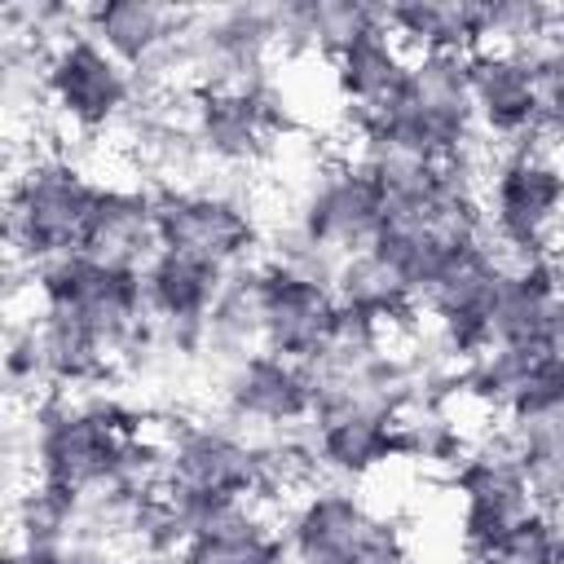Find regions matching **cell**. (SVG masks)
<instances>
[{
  "instance_id": "6da1fadb",
  "label": "cell",
  "mask_w": 564,
  "mask_h": 564,
  "mask_svg": "<svg viewBox=\"0 0 564 564\" xmlns=\"http://www.w3.org/2000/svg\"><path fill=\"white\" fill-rule=\"evenodd\" d=\"M132 436V410L115 397L44 392L31 405L26 449L35 485L62 494H97L110 485L119 454Z\"/></svg>"
},
{
  "instance_id": "7a4b0ae2",
  "label": "cell",
  "mask_w": 564,
  "mask_h": 564,
  "mask_svg": "<svg viewBox=\"0 0 564 564\" xmlns=\"http://www.w3.org/2000/svg\"><path fill=\"white\" fill-rule=\"evenodd\" d=\"M97 189L79 163H70L66 154H31L13 181H9V198H4V238H9V260L40 269L66 251L84 247V229L97 203Z\"/></svg>"
},
{
  "instance_id": "3957f363",
  "label": "cell",
  "mask_w": 564,
  "mask_h": 564,
  "mask_svg": "<svg viewBox=\"0 0 564 564\" xmlns=\"http://www.w3.org/2000/svg\"><path fill=\"white\" fill-rule=\"evenodd\" d=\"M449 485L458 494V538L471 564L502 551L538 516V502L529 494V476L520 463V445L507 423L467 441L463 458L449 467Z\"/></svg>"
},
{
  "instance_id": "277c9868",
  "label": "cell",
  "mask_w": 564,
  "mask_h": 564,
  "mask_svg": "<svg viewBox=\"0 0 564 564\" xmlns=\"http://www.w3.org/2000/svg\"><path fill=\"white\" fill-rule=\"evenodd\" d=\"M564 229V163L538 145H507L485 176V238L507 256H546Z\"/></svg>"
},
{
  "instance_id": "5b68a950",
  "label": "cell",
  "mask_w": 564,
  "mask_h": 564,
  "mask_svg": "<svg viewBox=\"0 0 564 564\" xmlns=\"http://www.w3.org/2000/svg\"><path fill=\"white\" fill-rule=\"evenodd\" d=\"M282 542L300 564H410L401 529L344 485L308 489L286 511Z\"/></svg>"
},
{
  "instance_id": "8992f818",
  "label": "cell",
  "mask_w": 564,
  "mask_h": 564,
  "mask_svg": "<svg viewBox=\"0 0 564 564\" xmlns=\"http://www.w3.org/2000/svg\"><path fill=\"white\" fill-rule=\"evenodd\" d=\"M31 286L40 295V308L66 313L79 326H88L110 348V357H119L123 344L145 326L141 273L106 264L88 251H66L31 269Z\"/></svg>"
},
{
  "instance_id": "52a82bcc",
  "label": "cell",
  "mask_w": 564,
  "mask_h": 564,
  "mask_svg": "<svg viewBox=\"0 0 564 564\" xmlns=\"http://www.w3.org/2000/svg\"><path fill=\"white\" fill-rule=\"evenodd\" d=\"M370 128H383V132L401 137L410 150H419L432 163L467 150L476 141V110H471L467 57H454V53L414 57L401 101L379 123H370Z\"/></svg>"
},
{
  "instance_id": "ba28073f",
  "label": "cell",
  "mask_w": 564,
  "mask_h": 564,
  "mask_svg": "<svg viewBox=\"0 0 564 564\" xmlns=\"http://www.w3.org/2000/svg\"><path fill=\"white\" fill-rule=\"evenodd\" d=\"M159 203V247L194 256L216 269H242L251 247L260 242L256 212L242 194L225 185H185V189H154Z\"/></svg>"
},
{
  "instance_id": "9c48e42d",
  "label": "cell",
  "mask_w": 564,
  "mask_h": 564,
  "mask_svg": "<svg viewBox=\"0 0 564 564\" xmlns=\"http://www.w3.org/2000/svg\"><path fill=\"white\" fill-rule=\"evenodd\" d=\"M44 101L79 132H106L123 128L137 110V84L132 70L106 53L84 31L53 44L44 66Z\"/></svg>"
},
{
  "instance_id": "30bf717a",
  "label": "cell",
  "mask_w": 564,
  "mask_h": 564,
  "mask_svg": "<svg viewBox=\"0 0 564 564\" xmlns=\"http://www.w3.org/2000/svg\"><path fill=\"white\" fill-rule=\"evenodd\" d=\"M278 53L273 4H225L189 13L185 22V70L203 88H256L269 79Z\"/></svg>"
},
{
  "instance_id": "8fae6325",
  "label": "cell",
  "mask_w": 564,
  "mask_h": 564,
  "mask_svg": "<svg viewBox=\"0 0 564 564\" xmlns=\"http://www.w3.org/2000/svg\"><path fill=\"white\" fill-rule=\"evenodd\" d=\"M167 485L172 494L229 502L260 498V441H251L234 423H181L163 441Z\"/></svg>"
},
{
  "instance_id": "7c38bea8",
  "label": "cell",
  "mask_w": 564,
  "mask_h": 564,
  "mask_svg": "<svg viewBox=\"0 0 564 564\" xmlns=\"http://www.w3.org/2000/svg\"><path fill=\"white\" fill-rule=\"evenodd\" d=\"M383 216H388V194L357 159L317 167L295 203V225L335 256L375 247Z\"/></svg>"
},
{
  "instance_id": "4fadbf2b",
  "label": "cell",
  "mask_w": 564,
  "mask_h": 564,
  "mask_svg": "<svg viewBox=\"0 0 564 564\" xmlns=\"http://www.w3.org/2000/svg\"><path fill=\"white\" fill-rule=\"evenodd\" d=\"M220 405L234 427H256L264 436L304 427L313 419L308 366L269 348H251L220 366Z\"/></svg>"
},
{
  "instance_id": "5bb4252c",
  "label": "cell",
  "mask_w": 564,
  "mask_h": 564,
  "mask_svg": "<svg viewBox=\"0 0 564 564\" xmlns=\"http://www.w3.org/2000/svg\"><path fill=\"white\" fill-rule=\"evenodd\" d=\"M335 317L339 300L326 282L269 260L260 264V348L291 361H308L326 344Z\"/></svg>"
},
{
  "instance_id": "9a60e30c",
  "label": "cell",
  "mask_w": 564,
  "mask_h": 564,
  "mask_svg": "<svg viewBox=\"0 0 564 564\" xmlns=\"http://www.w3.org/2000/svg\"><path fill=\"white\" fill-rule=\"evenodd\" d=\"M308 449L322 476L361 480L401 458V414L383 405H322L308 419Z\"/></svg>"
},
{
  "instance_id": "2e32d148",
  "label": "cell",
  "mask_w": 564,
  "mask_h": 564,
  "mask_svg": "<svg viewBox=\"0 0 564 564\" xmlns=\"http://www.w3.org/2000/svg\"><path fill=\"white\" fill-rule=\"evenodd\" d=\"M467 79H471V110L476 128L485 137H498L507 145L533 141L538 123V79L533 66L520 53L507 48H476L467 57Z\"/></svg>"
},
{
  "instance_id": "e0dca14e",
  "label": "cell",
  "mask_w": 564,
  "mask_h": 564,
  "mask_svg": "<svg viewBox=\"0 0 564 564\" xmlns=\"http://www.w3.org/2000/svg\"><path fill=\"white\" fill-rule=\"evenodd\" d=\"M189 123L203 159L216 167H251L278 137L251 88H203L189 101Z\"/></svg>"
},
{
  "instance_id": "ac0fdd59",
  "label": "cell",
  "mask_w": 564,
  "mask_h": 564,
  "mask_svg": "<svg viewBox=\"0 0 564 564\" xmlns=\"http://www.w3.org/2000/svg\"><path fill=\"white\" fill-rule=\"evenodd\" d=\"M330 66H335V93L348 106V119L357 123V132L379 123L401 101L405 79H410V57L392 40L388 26L348 44Z\"/></svg>"
},
{
  "instance_id": "d6986e66",
  "label": "cell",
  "mask_w": 564,
  "mask_h": 564,
  "mask_svg": "<svg viewBox=\"0 0 564 564\" xmlns=\"http://www.w3.org/2000/svg\"><path fill=\"white\" fill-rule=\"evenodd\" d=\"M79 251H88V256H97L106 264L141 273L159 256V203H154V189L101 185Z\"/></svg>"
},
{
  "instance_id": "ffe728a7",
  "label": "cell",
  "mask_w": 564,
  "mask_h": 564,
  "mask_svg": "<svg viewBox=\"0 0 564 564\" xmlns=\"http://www.w3.org/2000/svg\"><path fill=\"white\" fill-rule=\"evenodd\" d=\"M273 26L282 53H322L335 62L361 35L383 31L388 13L361 0H295V4H273Z\"/></svg>"
},
{
  "instance_id": "44dd1931",
  "label": "cell",
  "mask_w": 564,
  "mask_h": 564,
  "mask_svg": "<svg viewBox=\"0 0 564 564\" xmlns=\"http://www.w3.org/2000/svg\"><path fill=\"white\" fill-rule=\"evenodd\" d=\"M123 132L137 167L154 181L150 189H185V181L207 163L189 115H176L167 101H137Z\"/></svg>"
},
{
  "instance_id": "7402d4cb",
  "label": "cell",
  "mask_w": 564,
  "mask_h": 564,
  "mask_svg": "<svg viewBox=\"0 0 564 564\" xmlns=\"http://www.w3.org/2000/svg\"><path fill=\"white\" fill-rule=\"evenodd\" d=\"M330 291H335V300H339L344 313H357V317L375 322L379 330H383V326H397V322H405V317L419 313V291H414V282H410L383 251H375V247L344 256L339 269H335Z\"/></svg>"
},
{
  "instance_id": "603a6c76",
  "label": "cell",
  "mask_w": 564,
  "mask_h": 564,
  "mask_svg": "<svg viewBox=\"0 0 564 564\" xmlns=\"http://www.w3.org/2000/svg\"><path fill=\"white\" fill-rule=\"evenodd\" d=\"M388 31L401 48H414L419 57L427 53H454L471 57L485 40V4L471 0H405L388 4Z\"/></svg>"
},
{
  "instance_id": "cb8c5ba5",
  "label": "cell",
  "mask_w": 564,
  "mask_h": 564,
  "mask_svg": "<svg viewBox=\"0 0 564 564\" xmlns=\"http://www.w3.org/2000/svg\"><path fill=\"white\" fill-rule=\"evenodd\" d=\"M194 564H286V542L260 516L256 498L225 502L189 542Z\"/></svg>"
},
{
  "instance_id": "d4e9b609",
  "label": "cell",
  "mask_w": 564,
  "mask_h": 564,
  "mask_svg": "<svg viewBox=\"0 0 564 564\" xmlns=\"http://www.w3.org/2000/svg\"><path fill=\"white\" fill-rule=\"evenodd\" d=\"M35 330H40V357H44V383L48 392H75V388H88L106 375V366L115 361L110 348L88 330L79 326L75 317L66 313H53V308H40L35 313Z\"/></svg>"
},
{
  "instance_id": "484cf974",
  "label": "cell",
  "mask_w": 564,
  "mask_h": 564,
  "mask_svg": "<svg viewBox=\"0 0 564 564\" xmlns=\"http://www.w3.org/2000/svg\"><path fill=\"white\" fill-rule=\"evenodd\" d=\"M260 344V264H242L225 273V286L203 326V352L234 361Z\"/></svg>"
},
{
  "instance_id": "4316f807",
  "label": "cell",
  "mask_w": 564,
  "mask_h": 564,
  "mask_svg": "<svg viewBox=\"0 0 564 564\" xmlns=\"http://www.w3.org/2000/svg\"><path fill=\"white\" fill-rule=\"evenodd\" d=\"M520 445V463L529 476V494L538 511L564 520V414L542 419H507Z\"/></svg>"
},
{
  "instance_id": "83f0119b",
  "label": "cell",
  "mask_w": 564,
  "mask_h": 564,
  "mask_svg": "<svg viewBox=\"0 0 564 564\" xmlns=\"http://www.w3.org/2000/svg\"><path fill=\"white\" fill-rule=\"evenodd\" d=\"M542 352H533V348H516V344H485L476 357H467L463 366H458V392L463 397H471L476 405H485V410H511V401H516V392H520V383H524V375H529V366L538 361Z\"/></svg>"
},
{
  "instance_id": "f1b7e54d",
  "label": "cell",
  "mask_w": 564,
  "mask_h": 564,
  "mask_svg": "<svg viewBox=\"0 0 564 564\" xmlns=\"http://www.w3.org/2000/svg\"><path fill=\"white\" fill-rule=\"evenodd\" d=\"M555 35H560V9H551V4H538V0L485 4V40H494V48L524 57Z\"/></svg>"
},
{
  "instance_id": "f546056e",
  "label": "cell",
  "mask_w": 564,
  "mask_h": 564,
  "mask_svg": "<svg viewBox=\"0 0 564 564\" xmlns=\"http://www.w3.org/2000/svg\"><path fill=\"white\" fill-rule=\"evenodd\" d=\"M524 62L533 66L538 79V123H533V141L538 145H564V35L546 40L542 48L524 53Z\"/></svg>"
},
{
  "instance_id": "4dcf8cb0",
  "label": "cell",
  "mask_w": 564,
  "mask_h": 564,
  "mask_svg": "<svg viewBox=\"0 0 564 564\" xmlns=\"http://www.w3.org/2000/svg\"><path fill=\"white\" fill-rule=\"evenodd\" d=\"M542 414H564V352H542L529 366L507 410V419H542Z\"/></svg>"
},
{
  "instance_id": "1f68e13d",
  "label": "cell",
  "mask_w": 564,
  "mask_h": 564,
  "mask_svg": "<svg viewBox=\"0 0 564 564\" xmlns=\"http://www.w3.org/2000/svg\"><path fill=\"white\" fill-rule=\"evenodd\" d=\"M4 379H9L13 392H35V388L48 392L35 317H22V322L9 326V335H4Z\"/></svg>"
},
{
  "instance_id": "d6a6232c",
  "label": "cell",
  "mask_w": 564,
  "mask_h": 564,
  "mask_svg": "<svg viewBox=\"0 0 564 564\" xmlns=\"http://www.w3.org/2000/svg\"><path fill=\"white\" fill-rule=\"evenodd\" d=\"M123 564H194V555H189V546H167V551H137Z\"/></svg>"
},
{
  "instance_id": "836d02e7",
  "label": "cell",
  "mask_w": 564,
  "mask_h": 564,
  "mask_svg": "<svg viewBox=\"0 0 564 564\" xmlns=\"http://www.w3.org/2000/svg\"><path fill=\"white\" fill-rule=\"evenodd\" d=\"M485 564H524V560H511V555H494V560H485Z\"/></svg>"
},
{
  "instance_id": "e575fe53",
  "label": "cell",
  "mask_w": 564,
  "mask_h": 564,
  "mask_svg": "<svg viewBox=\"0 0 564 564\" xmlns=\"http://www.w3.org/2000/svg\"><path fill=\"white\" fill-rule=\"evenodd\" d=\"M560 295H564V269H560Z\"/></svg>"
},
{
  "instance_id": "d590c367",
  "label": "cell",
  "mask_w": 564,
  "mask_h": 564,
  "mask_svg": "<svg viewBox=\"0 0 564 564\" xmlns=\"http://www.w3.org/2000/svg\"><path fill=\"white\" fill-rule=\"evenodd\" d=\"M286 564H300V560H291V555H286Z\"/></svg>"
}]
</instances>
